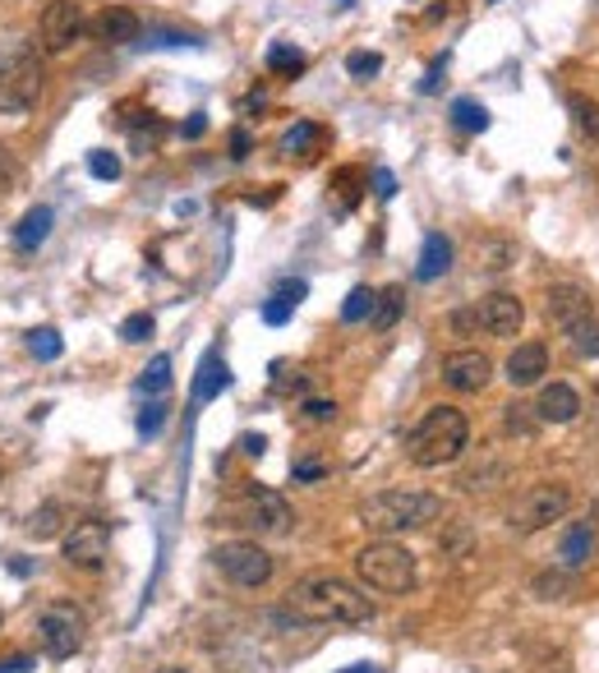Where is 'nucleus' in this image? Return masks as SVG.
Returning a JSON list of instances; mask_svg holds the SVG:
<instances>
[{
	"mask_svg": "<svg viewBox=\"0 0 599 673\" xmlns=\"http://www.w3.org/2000/svg\"><path fill=\"white\" fill-rule=\"evenodd\" d=\"M212 563L217 572L235 581V586H245V591H258V586H268L273 581V554L263 549L258 540H231V545H217L212 549Z\"/></svg>",
	"mask_w": 599,
	"mask_h": 673,
	"instance_id": "obj_9",
	"label": "nucleus"
},
{
	"mask_svg": "<svg viewBox=\"0 0 599 673\" xmlns=\"http://www.w3.org/2000/svg\"><path fill=\"white\" fill-rule=\"evenodd\" d=\"M28 535L33 540H56V535H65V503H42L28 517Z\"/></svg>",
	"mask_w": 599,
	"mask_h": 673,
	"instance_id": "obj_24",
	"label": "nucleus"
},
{
	"mask_svg": "<svg viewBox=\"0 0 599 673\" xmlns=\"http://www.w3.org/2000/svg\"><path fill=\"white\" fill-rule=\"evenodd\" d=\"M465 447H471V420L457 407H429L419 415V424L406 434V457L419 470H438L452 466Z\"/></svg>",
	"mask_w": 599,
	"mask_h": 673,
	"instance_id": "obj_3",
	"label": "nucleus"
},
{
	"mask_svg": "<svg viewBox=\"0 0 599 673\" xmlns=\"http://www.w3.org/2000/svg\"><path fill=\"white\" fill-rule=\"evenodd\" d=\"M452 125L465 129V134H484L489 129V111H484L475 98H457L452 102Z\"/></svg>",
	"mask_w": 599,
	"mask_h": 673,
	"instance_id": "obj_27",
	"label": "nucleus"
},
{
	"mask_svg": "<svg viewBox=\"0 0 599 673\" xmlns=\"http://www.w3.org/2000/svg\"><path fill=\"white\" fill-rule=\"evenodd\" d=\"M475 259L484 273H507V267L517 263V244H507V240H484L475 244Z\"/></svg>",
	"mask_w": 599,
	"mask_h": 673,
	"instance_id": "obj_26",
	"label": "nucleus"
},
{
	"mask_svg": "<svg viewBox=\"0 0 599 673\" xmlns=\"http://www.w3.org/2000/svg\"><path fill=\"white\" fill-rule=\"evenodd\" d=\"M475 323L489 336H517L526 323V305L517 296H507V290H494V296H484L475 305Z\"/></svg>",
	"mask_w": 599,
	"mask_h": 673,
	"instance_id": "obj_13",
	"label": "nucleus"
},
{
	"mask_svg": "<svg viewBox=\"0 0 599 673\" xmlns=\"http://www.w3.org/2000/svg\"><path fill=\"white\" fill-rule=\"evenodd\" d=\"M360 181H365L360 167H342L337 175H332V190H342V208H355V198H360V190H355V185H360Z\"/></svg>",
	"mask_w": 599,
	"mask_h": 673,
	"instance_id": "obj_34",
	"label": "nucleus"
},
{
	"mask_svg": "<svg viewBox=\"0 0 599 673\" xmlns=\"http://www.w3.org/2000/svg\"><path fill=\"white\" fill-rule=\"evenodd\" d=\"M204 129H208V121H204V116H194V121L185 125V139H204Z\"/></svg>",
	"mask_w": 599,
	"mask_h": 673,
	"instance_id": "obj_48",
	"label": "nucleus"
},
{
	"mask_svg": "<svg viewBox=\"0 0 599 673\" xmlns=\"http://www.w3.org/2000/svg\"><path fill=\"white\" fill-rule=\"evenodd\" d=\"M51 221H56V213H51L47 204L28 208V213H24V221H19V227H14V244H19V250H37V244L51 236Z\"/></svg>",
	"mask_w": 599,
	"mask_h": 673,
	"instance_id": "obj_22",
	"label": "nucleus"
},
{
	"mask_svg": "<svg viewBox=\"0 0 599 673\" xmlns=\"http://www.w3.org/2000/svg\"><path fill=\"white\" fill-rule=\"evenodd\" d=\"M88 171H93L97 181H120V157L106 152V148H93L88 152Z\"/></svg>",
	"mask_w": 599,
	"mask_h": 673,
	"instance_id": "obj_36",
	"label": "nucleus"
},
{
	"mask_svg": "<svg viewBox=\"0 0 599 673\" xmlns=\"http://www.w3.org/2000/svg\"><path fill=\"white\" fill-rule=\"evenodd\" d=\"M452 267V240L448 236H425V244H419V263H415V277L419 282H438L442 273Z\"/></svg>",
	"mask_w": 599,
	"mask_h": 673,
	"instance_id": "obj_18",
	"label": "nucleus"
},
{
	"mask_svg": "<svg viewBox=\"0 0 599 673\" xmlns=\"http://www.w3.org/2000/svg\"><path fill=\"white\" fill-rule=\"evenodd\" d=\"M373 181H379V194H383V198H392V194H396V181H392V171H379V175H373Z\"/></svg>",
	"mask_w": 599,
	"mask_h": 673,
	"instance_id": "obj_47",
	"label": "nucleus"
},
{
	"mask_svg": "<svg viewBox=\"0 0 599 673\" xmlns=\"http://www.w3.org/2000/svg\"><path fill=\"white\" fill-rule=\"evenodd\" d=\"M0 480H5V466H0Z\"/></svg>",
	"mask_w": 599,
	"mask_h": 673,
	"instance_id": "obj_53",
	"label": "nucleus"
},
{
	"mask_svg": "<svg viewBox=\"0 0 599 673\" xmlns=\"http://www.w3.org/2000/svg\"><path fill=\"white\" fill-rule=\"evenodd\" d=\"M42 88H47V70L33 47L24 42H0V111L19 116V111L37 106Z\"/></svg>",
	"mask_w": 599,
	"mask_h": 673,
	"instance_id": "obj_4",
	"label": "nucleus"
},
{
	"mask_svg": "<svg viewBox=\"0 0 599 673\" xmlns=\"http://www.w3.org/2000/svg\"><path fill=\"white\" fill-rule=\"evenodd\" d=\"M231 522L254 531V535H286L291 522H296V512H291V503H286L281 493L250 484V489H240V499L231 503Z\"/></svg>",
	"mask_w": 599,
	"mask_h": 673,
	"instance_id": "obj_7",
	"label": "nucleus"
},
{
	"mask_svg": "<svg viewBox=\"0 0 599 673\" xmlns=\"http://www.w3.org/2000/svg\"><path fill=\"white\" fill-rule=\"evenodd\" d=\"M350 673H373V669H369V664H355V669H350Z\"/></svg>",
	"mask_w": 599,
	"mask_h": 673,
	"instance_id": "obj_50",
	"label": "nucleus"
},
{
	"mask_svg": "<svg viewBox=\"0 0 599 673\" xmlns=\"http://www.w3.org/2000/svg\"><path fill=\"white\" fill-rule=\"evenodd\" d=\"M346 70H350L355 79H369V75L383 70V56H379V52H350V56H346Z\"/></svg>",
	"mask_w": 599,
	"mask_h": 673,
	"instance_id": "obj_38",
	"label": "nucleus"
},
{
	"mask_svg": "<svg viewBox=\"0 0 599 673\" xmlns=\"http://www.w3.org/2000/svg\"><path fill=\"white\" fill-rule=\"evenodd\" d=\"M494 378V361L484 351H452L442 355V384L452 392H484Z\"/></svg>",
	"mask_w": 599,
	"mask_h": 673,
	"instance_id": "obj_12",
	"label": "nucleus"
},
{
	"mask_svg": "<svg viewBox=\"0 0 599 673\" xmlns=\"http://www.w3.org/2000/svg\"><path fill=\"white\" fill-rule=\"evenodd\" d=\"M530 411H535L540 424H572L576 415H581V392H576L572 384H544L540 401Z\"/></svg>",
	"mask_w": 599,
	"mask_h": 673,
	"instance_id": "obj_15",
	"label": "nucleus"
},
{
	"mask_svg": "<svg viewBox=\"0 0 599 673\" xmlns=\"http://www.w3.org/2000/svg\"><path fill=\"white\" fill-rule=\"evenodd\" d=\"M231 388V369L227 361H221L217 351L204 355V365H198V378H194V401H212L217 392H227Z\"/></svg>",
	"mask_w": 599,
	"mask_h": 673,
	"instance_id": "obj_20",
	"label": "nucleus"
},
{
	"mask_svg": "<svg viewBox=\"0 0 599 673\" xmlns=\"http://www.w3.org/2000/svg\"><path fill=\"white\" fill-rule=\"evenodd\" d=\"M402 309H406V286H383L369 319H373V328H392L396 319H402Z\"/></svg>",
	"mask_w": 599,
	"mask_h": 673,
	"instance_id": "obj_25",
	"label": "nucleus"
},
{
	"mask_svg": "<svg viewBox=\"0 0 599 673\" xmlns=\"http://www.w3.org/2000/svg\"><path fill=\"white\" fill-rule=\"evenodd\" d=\"M526 411H530V407H517V401L507 407V430H512V434H530V430H535V424L526 420Z\"/></svg>",
	"mask_w": 599,
	"mask_h": 673,
	"instance_id": "obj_42",
	"label": "nucleus"
},
{
	"mask_svg": "<svg viewBox=\"0 0 599 673\" xmlns=\"http://www.w3.org/2000/svg\"><path fill=\"white\" fill-rule=\"evenodd\" d=\"M83 637H88V618L74 609L70 600H51L47 609L37 614V646L47 650L51 660H70L83 650Z\"/></svg>",
	"mask_w": 599,
	"mask_h": 673,
	"instance_id": "obj_8",
	"label": "nucleus"
},
{
	"mask_svg": "<svg viewBox=\"0 0 599 673\" xmlns=\"http://www.w3.org/2000/svg\"><path fill=\"white\" fill-rule=\"evenodd\" d=\"M572 568H553V572H540L535 581H530V591H535L540 600H567L572 595Z\"/></svg>",
	"mask_w": 599,
	"mask_h": 673,
	"instance_id": "obj_28",
	"label": "nucleus"
},
{
	"mask_svg": "<svg viewBox=\"0 0 599 673\" xmlns=\"http://www.w3.org/2000/svg\"><path fill=\"white\" fill-rule=\"evenodd\" d=\"M563 336L572 342V351H576V355H599V319L576 323V328H567Z\"/></svg>",
	"mask_w": 599,
	"mask_h": 673,
	"instance_id": "obj_31",
	"label": "nucleus"
},
{
	"mask_svg": "<svg viewBox=\"0 0 599 673\" xmlns=\"http://www.w3.org/2000/svg\"><path fill=\"white\" fill-rule=\"evenodd\" d=\"M296 476H300V480H319V476H323V466H319V461H300V466H296Z\"/></svg>",
	"mask_w": 599,
	"mask_h": 673,
	"instance_id": "obj_45",
	"label": "nucleus"
},
{
	"mask_svg": "<svg viewBox=\"0 0 599 673\" xmlns=\"http://www.w3.org/2000/svg\"><path fill=\"white\" fill-rule=\"evenodd\" d=\"M60 554L70 568H83V572H97L111 554V526L102 517H83L74 522L70 531L60 535Z\"/></svg>",
	"mask_w": 599,
	"mask_h": 673,
	"instance_id": "obj_10",
	"label": "nucleus"
},
{
	"mask_svg": "<svg viewBox=\"0 0 599 673\" xmlns=\"http://www.w3.org/2000/svg\"><path fill=\"white\" fill-rule=\"evenodd\" d=\"M83 33H88V19H83V5H74V0H51L37 19V37L47 56H65Z\"/></svg>",
	"mask_w": 599,
	"mask_h": 673,
	"instance_id": "obj_11",
	"label": "nucleus"
},
{
	"mask_svg": "<svg viewBox=\"0 0 599 673\" xmlns=\"http://www.w3.org/2000/svg\"><path fill=\"white\" fill-rule=\"evenodd\" d=\"M28 655H14V660H5V664H0V673H28Z\"/></svg>",
	"mask_w": 599,
	"mask_h": 673,
	"instance_id": "obj_46",
	"label": "nucleus"
},
{
	"mask_svg": "<svg viewBox=\"0 0 599 673\" xmlns=\"http://www.w3.org/2000/svg\"><path fill=\"white\" fill-rule=\"evenodd\" d=\"M544 313H549V323L558 328V332H567V328H576V323H586V319H595L590 290L572 286V282L553 286V290H549V305H544Z\"/></svg>",
	"mask_w": 599,
	"mask_h": 673,
	"instance_id": "obj_14",
	"label": "nucleus"
},
{
	"mask_svg": "<svg viewBox=\"0 0 599 673\" xmlns=\"http://www.w3.org/2000/svg\"><path fill=\"white\" fill-rule=\"evenodd\" d=\"M572 116H576V129H581L590 144H599V102L586 93H572Z\"/></svg>",
	"mask_w": 599,
	"mask_h": 673,
	"instance_id": "obj_29",
	"label": "nucleus"
},
{
	"mask_svg": "<svg viewBox=\"0 0 599 673\" xmlns=\"http://www.w3.org/2000/svg\"><path fill=\"white\" fill-rule=\"evenodd\" d=\"M355 572H360V581L369 591L379 595H411L415 591V554L406 545H392V540H373L365 545L360 554H355Z\"/></svg>",
	"mask_w": 599,
	"mask_h": 673,
	"instance_id": "obj_5",
	"label": "nucleus"
},
{
	"mask_svg": "<svg viewBox=\"0 0 599 673\" xmlns=\"http://www.w3.org/2000/svg\"><path fill=\"white\" fill-rule=\"evenodd\" d=\"M19 181V162H14V152L10 148H0V198H5Z\"/></svg>",
	"mask_w": 599,
	"mask_h": 673,
	"instance_id": "obj_40",
	"label": "nucleus"
},
{
	"mask_svg": "<svg viewBox=\"0 0 599 673\" xmlns=\"http://www.w3.org/2000/svg\"><path fill=\"white\" fill-rule=\"evenodd\" d=\"M250 152H254V139H250V129H235V134H231V157H235V162H245Z\"/></svg>",
	"mask_w": 599,
	"mask_h": 673,
	"instance_id": "obj_43",
	"label": "nucleus"
},
{
	"mask_svg": "<svg viewBox=\"0 0 599 673\" xmlns=\"http://www.w3.org/2000/svg\"><path fill=\"white\" fill-rule=\"evenodd\" d=\"M166 384H171V361L166 355H158L148 369H143V378H139V392H148V397H162L166 392Z\"/></svg>",
	"mask_w": 599,
	"mask_h": 673,
	"instance_id": "obj_32",
	"label": "nucleus"
},
{
	"mask_svg": "<svg viewBox=\"0 0 599 673\" xmlns=\"http://www.w3.org/2000/svg\"><path fill=\"white\" fill-rule=\"evenodd\" d=\"M567 507H572V489L563 480H540L512 503V531L517 535H540L553 522H563Z\"/></svg>",
	"mask_w": 599,
	"mask_h": 673,
	"instance_id": "obj_6",
	"label": "nucleus"
},
{
	"mask_svg": "<svg viewBox=\"0 0 599 673\" xmlns=\"http://www.w3.org/2000/svg\"><path fill=\"white\" fill-rule=\"evenodd\" d=\"M442 517V499L425 489H383L373 499L360 503V526L379 540H392V535L406 531H425Z\"/></svg>",
	"mask_w": 599,
	"mask_h": 673,
	"instance_id": "obj_2",
	"label": "nucleus"
},
{
	"mask_svg": "<svg viewBox=\"0 0 599 673\" xmlns=\"http://www.w3.org/2000/svg\"><path fill=\"white\" fill-rule=\"evenodd\" d=\"M549 374V346L544 342H521L512 355H507V384L512 388H535Z\"/></svg>",
	"mask_w": 599,
	"mask_h": 673,
	"instance_id": "obj_16",
	"label": "nucleus"
},
{
	"mask_svg": "<svg viewBox=\"0 0 599 673\" xmlns=\"http://www.w3.org/2000/svg\"><path fill=\"white\" fill-rule=\"evenodd\" d=\"M93 33L106 42V47H129V42H139L143 24H139V14L129 10V5H106V10L97 14Z\"/></svg>",
	"mask_w": 599,
	"mask_h": 673,
	"instance_id": "obj_17",
	"label": "nucleus"
},
{
	"mask_svg": "<svg viewBox=\"0 0 599 673\" xmlns=\"http://www.w3.org/2000/svg\"><path fill=\"white\" fill-rule=\"evenodd\" d=\"M240 447H245L250 457H263V447H268V438H263V434H245V438H240Z\"/></svg>",
	"mask_w": 599,
	"mask_h": 673,
	"instance_id": "obj_44",
	"label": "nucleus"
},
{
	"mask_svg": "<svg viewBox=\"0 0 599 673\" xmlns=\"http://www.w3.org/2000/svg\"><path fill=\"white\" fill-rule=\"evenodd\" d=\"M28 351L37 355V361H60V336L51 332V328H37V332H28Z\"/></svg>",
	"mask_w": 599,
	"mask_h": 673,
	"instance_id": "obj_35",
	"label": "nucleus"
},
{
	"mask_svg": "<svg viewBox=\"0 0 599 673\" xmlns=\"http://www.w3.org/2000/svg\"><path fill=\"white\" fill-rule=\"evenodd\" d=\"M595 407H599V384H595Z\"/></svg>",
	"mask_w": 599,
	"mask_h": 673,
	"instance_id": "obj_51",
	"label": "nucleus"
},
{
	"mask_svg": "<svg viewBox=\"0 0 599 673\" xmlns=\"http://www.w3.org/2000/svg\"><path fill=\"white\" fill-rule=\"evenodd\" d=\"M166 411H171V407H166V401H162V397H152V401H148V407H143V415H139V434H143V438H152V434H162V424H166Z\"/></svg>",
	"mask_w": 599,
	"mask_h": 673,
	"instance_id": "obj_37",
	"label": "nucleus"
},
{
	"mask_svg": "<svg viewBox=\"0 0 599 673\" xmlns=\"http://www.w3.org/2000/svg\"><path fill=\"white\" fill-rule=\"evenodd\" d=\"M373 300H379V290H373V286H355L346 296V305H342V319L346 323H365L373 313Z\"/></svg>",
	"mask_w": 599,
	"mask_h": 673,
	"instance_id": "obj_30",
	"label": "nucleus"
},
{
	"mask_svg": "<svg viewBox=\"0 0 599 673\" xmlns=\"http://www.w3.org/2000/svg\"><path fill=\"white\" fill-rule=\"evenodd\" d=\"M286 604L309 623H337V627L373 623V600L360 586L342 581V577H304V581L291 586Z\"/></svg>",
	"mask_w": 599,
	"mask_h": 673,
	"instance_id": "obj_1",
	"label": "nucleus"
},
{
	"mask_svg": "<svg viewBox=\"0 0 599 673\" xmlns=\"http://www.w3.org/2000/svg\"><path fill=\"white\" fill-rule=\"evenodd\" d=\"M327 144V129L323 125H309V121H296L291 129L281 134V152L286 157H319Z\"/></svg>",
	"mask_w": 599,
	"mask_h": 673,
	"instance_id": "obj_21",
	"label": "nucleus"
},
{
	"mask_svg": "<svg viewBox=\"0 0 599 673\" xmlns=\"http://www.w3.org/2000/svg\"><path fill=\"white\" fill-rule=\"evenodd\" d=\"M268 70H273V75H286V79H296V75L304 70V56H300L296 47H281V42H277V47L268 52Z\"/></svg>",
	"mask_w": 599,
	"mask_h": 673,
	"instance_id": "obj_33",
	"label": "nucleus"
},
{
	"mask_svg": "<svg viewBox=\"0 0 599 673\" xmlns=\"http://www.w3.org/2000/svg\"><path fill=\"white\" fill-rule=\"evenodd\" d=\"M158 673H189V669H185V664H162Z\"/></svg>",
	"mask_w": 599,
	"mask_h": 673,
	"instance_id": "obj_49",
	"label": "nucleus"
},
{
	"mask_svg": "<svg viewBox=\"0 0 599 673\" xmlns=\"http://www.w3.org/2000/svg\"><path fill=\"white\" fill-rule=\"evenodd\" d=\"M590 5H595V14H599V0H590Z\"/></svg>",
	"mask_w": 599,
	"mask_h": 673,
	"instance_id": "obj_52",
	"label": "nucleus"
},
{
	"mask_svg": "<svg viewBox=\"0 0 599 673\" xmlns=\"http://www.w3.org/2000/svg\"><path fill=\"white\" fill-rule=\"evenodd\" d=\"M120 336L129 346H139V342H148L152 336V313H129V319L120 323Z\"/></svg>",
	"mask_w": 599,
	"mask_h": 673,
	"instance_id": "obj_39",
	"label": "nucleus"
},
{
	"mask_svg": "<svg viewBox=\"0 0 599 673\" xmlns=\"http://www.w3.org/2000/svg\"><path fill=\"white\" fill-rule=\"evenodd\" d=\"M304 282H286V286H277V296L268 300V305H263V323H273V328H281L286 319H291V309L304 300Z\"/></svg>",
	"mask_w": 599,
	"mask_h": 673,
	"instance_id": "obj_23",
	"label": "nucleus"
},
{
	"mask_svg": "<svg viewBox=\"0 0 599 673\" xmlns=\"http://www.w3.org/2000/svg\"><path fill=\"white\" fill-rule=\"evenodd\" d=\"M590 549H595V522L586 517V522H572L567 531H563V545H558V558H563V568H581L586 558H590Z\"/></svg>",
	"mask_w": 599,
	"mask_h": 673,
	"instance_id": "obj_19",
	"label": "nucleus"
},
{
	"mask_svg": "<svg viewBox=\"0 0 599 673\" xmlns=\"http://www.w3.org/2000/svg\"><path fill=\"white\" fill-rule=\"evenodd\" d=\"M304 420L309 424H332L337 420V401H304Z\"/></svg>",
	"mask_w": 599,
	"mask_h": 673,
	"instance_id": "obj_41",
	"label": "nucleus"
}]
</instances>
